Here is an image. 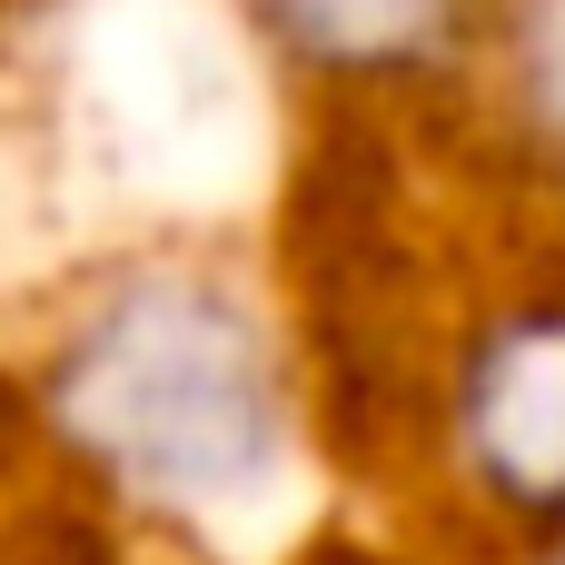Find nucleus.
Masks as SVG:
<instances>
[{
    "instance_id": "nucleus-1",
    "label": "nucleus",
    "mask_w": 565,
    "mask_h": 565,
    "mask_svg": "<svg viewBox=\"0 0 565 565\" xmlns=\"http://www.w3.org/2000/svg\"><path fill=\"white\" fill-rule=\"evenodd\" d=\"M60 427L139 497H238L278 447V387L248 318L199 278L119 288L60 358Z\"/></svg>"
},
{
    "instance_id": "nucleus-3",
    "label": "nucleus",
    "mask_w": 565,
    "mask_h": 565,
    "mask_svg": "<svg viewBox=\"0 0 565 565\" xmlns=\"http://www.w3.org/2000/svg\"><path fill=\"white\" fill-rule=\"evenodd\" d=\"M268 10H278V30H288L308 60H328V70H387V60L427 50L457 0H268Z\"/></svg>"
},
{
    "instance_id": "nucleus-2",
    "label": "nucleus",
    "mask_w": 565,
    "mask_h": 565,
    "mask_svg": "<svg viewBox=\"0 0 565 565\" xmlns=\"http://www.w3.org/2000/svg\"><path fill=\"white\" fill-rule=\"evenodd\" d=\"M467 457L507 507L565 516V308H536V318H516L477 348Z\"/></svg>"
}]
</instances>
